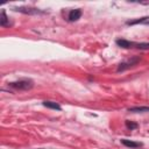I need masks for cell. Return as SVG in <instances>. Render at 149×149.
Listing matches in <instances>:
<instances>
[{"instance_id":"obj_3","label":"cell","mask_w":149,"mask_h":149,"mask_svg":"<svg viewBox=\"0 0 149 149\" xmlns=\"http://www.w3.org/2000/svg\"><path fill=\"white\" fill-rule=\"evenodd\" d=\"M81 16V10L80 9H72L69 13V20L70 21H77Z\"/></svg>"},{"instance_id":"obj_4","label":"cell","mask_w":149,"mask_h":149,"mask_svg":"<svg viewBox=\"0 0 149 149\" xmlns=\"http://www.w3.org/2000/svg\"><path fill=\"white\" fill-rule=\"evenodd\" d=\"M43 106L48 107V108H52V109H57V111H61L62 107L57 104V102H54V101H44L43 102Z\"/></svg>"},{"instance_id":"obj_6","label":"cell","mask_w":149,"mask_h":149,"mask_svg":"<svg viewBox=\"0 0 149 149\" xmlns=\"http://www.w3.org/2000/svg\"><path fill=\"white\" fill-rule=\"evenodd\" d=\"M0 24H1L2 27L7 24V16H6V13H5V10H2V12H1V17H0Z\"/></svg>"},{"instance_id":"obj_1","label":"cell","mask_w":149,"mask_h":149,"mask_svg":"<svg viewBox=\"0 0 149 149\" xmlns=\"http://www.w3.org/2000/svg\"><path fill=\"white\" fill-rule=\"evenodd\" d=\"M9 86L16 88V90H30L34 86V83L30 79H20L17 81H13L8 84Z\"/></svg>"},{"instance_id":"obj_5","label":"cell","mask_w":149,"mask_h":149,"mask_svg":"<svg viewBox=\"0 0 149 149\" xmlns=\"http://www.w3.org/2000/svg\"><path fill=\"white\" fill-rule=\"evenodd\" d=\"M121 142H122L126 147H130V148H137V147L141 146V143L134 142V141H129V140H121Z\"/></svg>"},{"instance_id":"obj_2","label":"cell","mask_w":149,"mask_h":149,"mask_svg":"<svg viewBox=\"0 0 149 149\" xmlns=\"http://www.w3.org/2000/svg\"><path fill=\"white\" fill-rule=\"evenodd\" d=\"M137 62H139V58H133V59H130L129 62H123V63H121V64L119 65L118 71H122V70H125V69H128V68L135 65Z\"/></svg>"},{"instance_id":"obj_7","label":"cell","mask_w":149,"mask_h":149,"mask_svg":"<svg viewBox=\"0 0 149 149\" xmlns=\"http://www.w3.org/2000/svg\"><path fill=\"white\" fill-rule=\"evenodd\" d=\"M149 112V108L148 107H134V108H130L129 112Z\"/></svg>"},{"instance_id":"obj_8","label":"cell","mask_w":149,"mask_h":149,"mask_svg":"<svg viewBox=\"0 0 149 149\" xmlns=\"http://www.w3.org/2000/svg\"><path fill=\"white\" fill-rule=\"evenodd\" d=\"M126 126L128 127V128H130V129H134V128H136L137 127V125L136 123H134V122H132V121H126Z\"/></svg>"}]
</instances>
